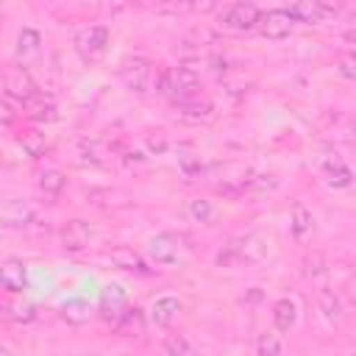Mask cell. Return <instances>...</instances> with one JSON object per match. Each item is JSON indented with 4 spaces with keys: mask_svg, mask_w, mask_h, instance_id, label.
<instances>
[{
    "mask_svg": "<svg viewBox=\"0 0 356 356\" xmlns=\"http://www.w3.org/2000/svg\"><path fill=\"white\" fill-rule=\"evenodd\" d=\"M273 323H275V331L278 334H289L298 323V306L292 298H278L273 303Z\"/></svg>",
    "mask_w": 356,
    "mask_h": 356,
    "instance_id": "obj_17",
    "label": "cell"
},
{
    "mask_svg": "<svg viewBox=\"0 0 356 356\" xmlns=\"http://www.w3.org/2000/svg\"><path fill=\"white\" fill-rule=\"evenodd\" d=\"M0 356H3V348H0Z\"/></svg>",
    "mask_w": 356,
    "mask_h": 356,
    "instance_id": "obj_32",
    "label": "cell"
},
{
    "mask_svg": "<svg viewBox=\"0 0 356 356\" xmlns=\"http://www.w3.org/2000/svg\"><path fill=\"white\" fill-rule=\"evenodd\" d=\"M147 253L156 264H175L178 261V236L164 231V234H156L150 242H147Z\"/></svg>",
    "mask_w": 356,
    "mask_h": 356,
    "instance_id": "obj_13",
    "label": "cell"
},
{
    "mask_svg": "<svg viewBox=\"0 0 356 356\" xmlns=\"http://www.w3.org/2000/svg\"><path fill=\"white\" fill-rule=\"evenodd\" d=\"M14 120H17V111L6 100H0V125H14Z\"/></svg>",
    "mask_w": 356,
    "mask_h": 356,
    "instance_id": "obj_31",
    "label": "cell"
},
{
    "mask_svg": "<svg viewBox=\"0 0 356 356\" xmlns=\"http://www.w3.org/2000/svg\"><path fill=\"white\" fill-rule=\"evenodd\" d=\"M108 259H111L120 270H128V273H136V275H150L147 261H145L134 248H114V250L108 253Z\"/></svg>",
    "mask_w": 356,
    "mask_h": 356,
    "instance_id": "obj_16",
    "label": "cell"
},
{
    "mask_svg": "<svg viewBox=\"0 0 356 356\" xmlns=\"http://www.w3.org/2000/svg\"><path fill=\"white\" fill-rule=\"evenodd\" d=\"M153 89L172 103H186L192 97H200V78L192 67H164L156 72Z\"/></svg>",
    "mask_w": 356,
    "mask_h": 356,
    "instance_id": "obj_1",
    "label": "cell"
},
{
    "mask_svg": "<svg viewBox=\"0 0 356 356\" xmlns=\"http://www.w3.org/2000/svg\"><path fill=\"white\" fill-rule=\"evenodd\" d=\"M120 81L125 83V89L136 92V95H147L156 83V64L147 56H128L120 61Z\"/></svg>",
    "mask_w": 356,
    "mask_h": 356,
    "instance_id": "obj_3",
    "label": "cell"
},
{
    "mask_svg": "<svg viewBox=\"0 0 356 356\" xmlns=\"http://www.w3.org/2000/svg\"><path fill=\"white\" fill-rule=\"evenodd\" d=\"M114 328H117L120 334H125V337H142L145 328H147L145 312H142L139 306H128V309L122 312V317L114 323Z\"/></svg>",
    "mask_w": 356,
    "mask_h": 356,
    "instance_id": "obj_19",
    "label": "cell"
},
{
    "mask_svg": "<svg viewBox=\"0 0 356 356\" xmlns=\"http://www.w3.org/2000/svg\"><path fill=\"white\" fill-rule=\"evenodd\" d=\"M39 189L44 192V195H61V189L67 186V175L61 172V170H56V167H47V170H42L39 172Z\"/></svg>",
    "mask_w": 356,
    "mask_h": 356,
    "instance_id": "obj_23",
    "label": "cell"
},
{
    "mask_svg": "<svg viewBox=\"0 0 356 356\" xmlns=\"http://www.w3.org/2000/svg\"><path fill=\"white\" fill-rule=\"evenodd\" d=\"M128 309V298H125V289L117 286V284H108L103 292H100V303H97V314L106 320V323H117L122 317V312Z\"/></svg>",
    "mask_w": 356,
    "mask_h": 356,
    "instance_id": "obj_11",
    "label": "cell"
},
{
    "mask_svg": "<svg viewBox=\"0 0 356 356\" xmlns=\"http://www.w3.org/2000/svg\"><path fill=\"white\" fill-rule=\"evenodd\" d=\"M286 14L292 17V22H306V25H317L328 17L337 14V6L331 3H320V0H300V3H292L286 8Z\"/></svg>",
    "mask_w": 356,
    "mask_h": 356,
    "instance_id": "obj_8",
    "label": "cell"
},
{
    "mask_svg": "<svg viewBox=\"0 0 356 356\" xmlns=\"http://www.w3.org/2000/svg\"><path fill=\"white\" fill-rule=\"evenodd\" d=\"M6 92L11 100L22 103V106H31L36 97H39V86L36 81L31 78V72L25 67H14L6 72Z\"/></svg>",
    "mask_w": 356,
    "mask_h": 356,
    "instance_id": "obj_6",
    "label": "cell"
},
{
    "mask_svg": "<svg viewBox=\"0 0 356 356\" xmlns=\"http://www.w3.org/2000/svg\"><path fill=\"white\" fill-rule=\"evenodd\" d=\"M181 309H184V303H181L175 295H161V298H156L153 306H150V320H153L156 325L167 328V325L175 323V317L181 314Z\"/></svg>",
    "mask_w": 356,
    "mask_h": 356,
    "instance_id": "obj_14",
    "label": "cell"
},
{
    "mask_svg": "<svg viewBox=\"0 0 356 356\" xmlns=\"http://www.w3.org/2000/svg\"><path fill=\"white\" fill-rule=\"evenodd\" d=\"M92 236H95V228L86 220H81V217L67 220L64 228H61V248L70 250V253H78L92 242Z\"/></svg>",
    "mask_w": 356,
    "mask_h": 356,
    "instance_id": "obj_9",
    "label": "cell"
},
{
    "mask_svg": "<svg viewBox=\"0 0 356 356\" xmlns=\"http://www.w3.org/2000/svg\"><path fill=\"white\" fill-rule=\"evenodd\" d=\"M17 142H19V147L28 153V159H39V156L44 153V147H47V136H44V131H39V128H22V131L17 134Z\"/></svg>",
    "mask_w": 356,
    "mask_h": 356,
    "instance_id": "obj_20",
    "label": "cell"
},
{
    "mask_svg": "<svg viewBox=\"0 0 356 356\" xmlns=\"http://www.w3.org/2000/svg\"><path fill=\"white\" fill-rule=\"evenodd\" d=\"M108 39H111V33H108L106 25H86V28H81L75 33L72 42H75L78 56L86 64H97V61H103V56L108 50Z\"/></svg>",
    "mask_w": 356,
    "mask_h": 356,
    "instance_id": "obj_4",
    "label": "cell"
},
{
    "mask_svg": "<svg viewBox=\"0 0 356 356\" xmlns=\"http://www.w3.org/2000/svg\"><path fill=\"white\" fill-rule=\"evenodd\" d=\"M28 108H31V117H33L36 122H50V120H56V103H53L50 97H36Z\"/></svg>",
    "mask_w": 356,
    "mask_h": 356,
    "instance_id": "obj_27",
    "label": "cell"
},
{
    "mask_svg": "<svg viewBox=\"0 0 356 356\" xmlns=\"http://www.w3.org/2000/svg\"><path fill=\"white\" fill-rule=\"evenodd\" d=\"M175 111L186 122H209L214 117V106L209 100H200V97H192L186 103H175Z\"/></svg>",
    "mask_w": 356,
    "mask_h": 356,
    "instance_id": "obj_18",
    "label": "cell"
},
{
    "mask_svg": "<svg viewBox=\"0 0 356 356\" xmlns=\"http://www.w3.org/2000/svg\"><path fill=\"white\" fill-rule=\"evenodd\" d=\"M0 286L6 292H22L28 286V273L19 259H6L0 264Z\"/></svg>",
    "mask_w": 356,
    "mask_h": 356,
    "instance_id": "obj_15",
    "label": "cell"
},
{
    "mask_svg": "<svg viewBox=\"0 0 356 356\" xmlns=\"http://www.w3.org/2000/svg\"><path fill=\"white\" fill-rule=\"evenodd\" d=\"M300 273H303L306 281H320V278H325V273H328V267H325V256L317 253V250L306 253L303 261H300Z\"/></svg>",
    "mask_w": 356,
    "mask_h": 356,
    "instance_id": "obj_24",
    "label": "cell"
},
{
    "mask_svg": "<svg viewBox=\"0 0 356 356\" xmlns=\"http://www.w3.org/2000/svg\"><path fill=\"white\" fill-rule=\"evenodd\" d=\"M256 356H284V339L278 331H261L256 337Z\"/></svg>",
    "mask_w": 356,
    "mask_h": 356,
    "instance_id": "obj_22",
    "label": "cell"
},
{
    "mask_svg": "<svg viewBox=\"0 0 356 356\" xmlns=\"http://www.w3.org/2000/svg\"><path fill=\"white\" fill-rule=\"evenodd\" d=\"M39 33L33 31V28H22V33H19V39H17V56H31V53H36L39 50Z\"/></svg>",
    "mask_w": 356,
    "mask_h": 356,
    "instance_id": "obj_29",
    "label": "cell"
},
{
    "mask_svg": "<svg viewBox=\"0 0 356 356\" xmlns=\"http://www.w3.org/2000/svg\"><path fill=\"white\" fill-rule=\"evenodd\" d=\"M61 314H64V320H70V323L81 325V323H86V320H89L92 309H89V303H86L83 298H72V300H67V303L61 306Z\"/></svg>",
    "mask_w": 356,
    "mask_h": 356,
    "instance_id": "obj_25",
    "label": "cell"
},
{
    "mask_svg": "<svg viewBox=\"0 0 356 356\" xmlns=\"http://www.w3.org/2000/svg\"><path fill=\"white\" fill-rule=\"evenodd\" d=\"M186 214H189L195 222H203V225H209V222L214 220V206H211L209 200H203V197H195V200H189V206H186Z\"/></svg>",
    "mask_w": 356,
    "mask_h": 356,
    "instance_id": "obj_26",
    "label": "cell"
},
{
    "mask_svg": "<svg viewBox=\"0 0 356 356\" xmlns=\"http://www.w3.org/2000/svg\"><path fill=\"white\" fill-rule=\"evenodd\" d=\"M259 8L253 3H231L217 14V25L228 33H250L259 22Z\"/></svg>",
    "mask_w": 356,
    "mask_h": 356,
    "instance_id": "obj_5",
    "label": "cell"
},
{
    "mask_svg": "<svg viewBox=\"0 0 356 356\" xmlns=\"http://www.w3.org/2000/svg\"><path fill=\"white\" fill-rule=\"evenodd\" d=\"M317 306H320V312H323V317H325L328 323H342L345 306H342V298H339L334 289H323L320 298H317Z\"/></svg>",
    "mask_w": 356,
    "mask_h": 356,
    "instance_id": "obj_21",
    "label": "cell"
},
{
    "mask_svg": "<svg viewBox=\"0 0 356 356\" xmlns=\"http://www.w3.org/2000/svg\"><path fill=\"white\" fill-rule=\"evenodd\" d=\"M295 28L292 17L286 14V8H270V11H261L259 14V22H256V31L267 39H284L289 36Z\"/></svg>",
    "mask_w": 356,
    "mask_h": 356,
    "instance_id": "obj_7",
    "label": "cell"
},
{
    "mask_svg": "<svg viewBox=\"0 0 356 356\" xmlns=\"http://www.w3.org/2000/svg\"><path fill=\"white\" fill-rule=\"evenodd\" d=\"M164 353H167V356H195V348L189 345L186 337L172 334V337L164 339Z\"/></svg>",
    "mask_w": 356,
    "mask_h": 356,
    "instance_id": "obj_28",
    "label": "cell"
},
{
    "mask_svg": "<svg viewBox=\"0 0 356 356\" xmlns=\"http://www.w3.org/2000/svg\"><path fill=\"white\" fill-rule=\"evenodd\" d=\"M314 228H317V220H314L312 209H306V203H300V200H292V211H289L292 239L295 242H309L314 236Z\"/></svg>",
    "mask_w": 356,
    "mask_h": 356,
    "instance_id": "obj_12",
    "label": "cell"
},
{
    "mask_svg": "<svg viewBox=\"0 0 356 356\" xmlns=\"http://www.w3.org/2000/svg\"><path fill=\"white\" fill-rule=\"evenodd\" d=\"M264 256H267V239L261 234H242V236L228 239L217 250L214 261L220 267H228V264H259Z\"/></svg>",
    "mask_w": 356,
    "mask_h": 356,
    "instance_id": "obj_2",
    "label": "cell"
},
{
    "mask_svg": "<svg viewBox=\"0 0 356 356\" xmlns=\"http://www.w3.org/2000/svg\"><path fill=\"white\" fill-rule=\"evenodd\" d=\"M339 72L348 78V81H353L356 78V67H353V56H342L339 58Z\"/></svg>",
    "mask_w": 356,
    "mask_h": 356,
    "instance_id": "obj_30",
    "label": "cell"
},
{
    "mask_svg": "<svg viewBox=\"0 0 356 356\" xmlns=\"http://www.w3.org/2000/svg\"><path fill=\"white\" fill-rule=\"evenodd\" d=\"M320 172H323V178H325V184L328 186H334V189H348L350 184H353V170L345 164V159L342 156H323L320 159Z\"/></svg>",
    "mask_w": 356,
    "mask_h": 356,
    "instance_id": "obj_10",
    "label": "cell"
}]
</instances>
